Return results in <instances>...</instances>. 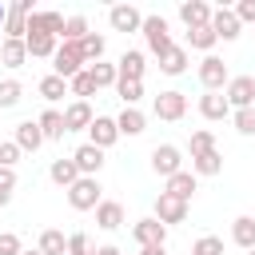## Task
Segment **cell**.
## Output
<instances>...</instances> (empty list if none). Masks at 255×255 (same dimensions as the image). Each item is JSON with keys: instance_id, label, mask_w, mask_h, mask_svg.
<instances>
[{"instance_id": "1", "label": "cell", "mask_w": 255, "mask_h": 255, "mask_svg": "<svg viewBox=\"0 0 255 255\" xmlns=\"http://www.w3.org/2000/svg\"><path fill=\"white\" fill-rule=\"evenodd\" d=\"M68 203L76 211H96L104 203V187H100V175H80L72 187H68Z\"/></svg>"}, {"instance_id": "2", "label": "cell", "mask_w": 255, "mask_h": 255, "mask_svg": "<svg viewBox=\"0 0 255 255\" xmlns=\"http://www.w3.org/2000/svg\"><path fill=\"white\" fill-rule=\"evenodd\" d=\"M52 68H56V76H60V80L80 76V72L88 68L84 48H80V44H60V48H56V56H52Z\"/></svg>"}, {"instance_id": "3", "label": "cell", "mask_w": 255, "mask_h": 255, "mask_svg": "<svg viewBox=\"0 0 255 255\" xmlns=\"http://www.w3.org/2000/svg\"><path fill=\"white\" fill-rule=\"evenodd\" d=\"M143 40H147V52L151 56H163V52H171V28H167V20L163 16H143Z\"/></svg>"}, {"instance_id": "4", "label": "cell", "mask_w": 255, "mask_h": 255, "mask_svg": "<svg viewBox=\"0 0 255 255\" xmlns=\"http://www.w3.org/2000/svg\"><path fill=\"white\" fill-rule=\"evenodd\" d=\"M151 171L163 175V179L179 175V171H183V151H179L175 143H155V147H151Z\"/></svg>"}, {"instance_id": "5", "label": "cell", "mask_w": 255, "mask_h": 255, "mask_svg": "<svg viewBox=\"0 0 255 255\" xmlns=\"http://www.w3.org/2000/svg\"><path fill=\"white\" fill-rule=\"evenodd\" d=\"M227 80H231V72H227V64L219 56H203L199 60V84H203V92H223Z\"/></svg>"}, {"instance_id": "6", "label": "cell", "mask_w": 255, "mask_h": 255, "mask_svg": "<svg viewBox=\"0 0 255 255\" xmlns=\"http://www.w3.org/2000/svg\"><path fill=\"white\" fill-rule=\"evenodd\" d=\"M223 96H227L231 112H239V108H255V76H231L227 88H223Z\"/></svg>"}, {"instance_id": "7", "label": "cell", "mask_w": 255, "mask_h": 255, "mask_svg": "<svg viewBox=\"0 0 255 255\" xmlns=\"http://www.w3.org/2000/svg\"><path fill=\"white\" fill-rule=\"evenodd\" d=\"M151 112H155L159 120L175 124V120H183V116H187V96H183V92H175V88H171V92H159V96H155V104H151Z\"/></svg>"}, {"instance_id": "8", "label": "cell", "mask_w": 255, "mask_h": 255, "mask_svg": "<svg viewBox=\"0 0 255 255\" xmlns=\"http://www.w3.org/2000/svg\"><path fill=\"white\" fill-rule=\"evenodd\" d=\"M108 24H112V32H139L143 28V12L131 8V4H112L108 8Z\"/></svg>"}, {"instance_id": "9", "label": "cell", "mask_w": 255, "mask_h": 255, "mask_svg": "<svg viewBox=\"0 0 255 255\" xmlns=\"http://www.w3.org/2000/svg\"><path fill=\"white\" fill-rule=\"evenodd\" d=\"M155 219H159L163 227L183 223V219H187V203L175 199V195H167V191H159V195H155Z\"/></svg>"}, {"instance_id": "10", "label": "cell", "mask_w": 255, "mask_h": 255, "mask_svg": "<svg viewBox=\"0 0 255 255\" xmlns=\"http://www.w3.org/2000/svg\"><path fill=\"white\" fill-rule=\"evenodd\" d=\"M116 139H120L116 120H112V116H96V120H92V128H88V143H96L100 151H108Z\"/></svg>"}, {"instance_id": "11", "label": "cell", "mask_w": 255, "mask_h": 255, "mask_svg": "<svg viewBox=\"0 0 255 255\" xmlns=\"http://www.w3.org/2000/svg\"><path fill=\"white\" fill-rule=\"evenodd\" d=\"M131 235H135V243L139 247H163L167 243V227L151 215V219H139L135 227H131Z\"/></svg>"}, {"instance_id": "12", "label": "cell", "mask_w": 255, "mask_h": 255, "mask_svg": "<svg viewBox=\"0 0 255 255\" xmlns=\"http://www.w3.org/2000/svg\"><path fill=\"white\" fill-rule=\"evenodd\" d=\"M92 120H96V116H92V104H88V100H72V104L64 108V128H68V131H88Z\"/></svg>"}, {"instance_id": "13", "label": "cell", "mask_w": 255, "mask_h": 255, "mask_svg": "<svg viewBox=\"0 0 255 255\" xmlns=\"http://www.w3.org/2000/svg\"><path fill=\"white\" fill-rule=\"evenodd\" d=\"M239 16H235V8H215L211 12V32L219 36V40H235L239 36Z\"/></svg>"}, {"instance_id": "14", "label": "cell", "mask_w": 255, "mask_h": 255, "mask_svg": "<svg viewBox=\"0 0 255 255\" xmlns=\"http://www.w3.org/2000/svg\"><path fill=\"white\" fill-rule=\"evenodd\" d=\"M116 68H120V80H143V72H147V56H143L139 48H128V52L116 60Z\"/></svg>"}, {"instance_id": "15", "label": "cell", "mask_w": 255, "mask_h": 255, "mask_svg": "<svg viewBox=\"0 0 255 255\" xmlns=\"http://www.w3.org/2000/svg\"><path fill=\"white\" fill-rule=\"evenodd\" d=\"M72 159H76L80 175H100V167H104V151H100L96 143H80V147L72 151Z\"/></svg>"}, {"instance_id": "16", "label": "cell", "mask_w": 255, "mask_h": 255, "mask_svg": "<svg viewBox=\"0 0 255 255\" xmlns=\"http://www.w3.org/2000/svg\"><path fill=\"white\" fill-rule=\"evenodd\" d=\"M179 20L187 24V32H191V28H207V24H211V8H207L203 0H183V4H179Z\"/></svg>"}, {"instance_id": "17", "label": "cell", "mask_w": 255, "mask_h": 255, "mask_svg": "<svg viewBox=\"0 0 255 255\" xmlns=\"http://www.w3.org/2000/svg\"><path fill=\"white\" fill-rule=\"evenodd\" d=\"M199 116H203V120H227V116H231L227 96H223V92H203V96H199Z\"/></svg>"}, {"instance_id": "18", "label": "cell", "mask_w": 255, "mask_h": 255, "mask_svg": "<svg viewBox=\"0 0 255 255\" xmlns=\"http://www.w3.org/2000/svg\"><path fill=\"white\" fill-rule=\"evenodd\" d=\"M167 195H175V199H183V203H191V195L199 191V175L195 171H179V175H171L167 179V187H163Z\"/></svg>"}, {"instance_id": "19", "label": "cell", "mask_w": 255, "mask_h": 255, "mask_svg": "<svg viewBox=\"0 0 255 255\" xmlns=\"http://www.w3.org/2000/svg\"><path fill=\"white\" fill-rule=\"evenodd\" d=\"M40 143H44L40 124H36V120H20V124H16V147H20V151H40Z\"/></svg>"}, {"instance_id": "20", "label": "cell", "mask_w": 255, "mask_h": 255, "mask_svg": "<svg viewBox=\"0 0 255 255\" xmlns=\"http://www.w3.org/2000/svg\"><path fill=\"white\" fill-rule=\"evenodd\" d=\"M48 179H52L56 187H64V191H68V187L80 179V167H76V159H64V155H60V159H52V167H48Z\"/></svg>"}, {"instance_id": "21", "label": "cell", "mask_w": 255, "mask_h": 255, "mask_svg": "<svg viewBox=\"0 0 255 255\" xmlns=\"http://www.w3.org/2000/svg\"><path fill=\"white\" fill-rule=\"evenodd\" d=\"M231 239H235V247L251 251L255 247V215H235L231 219Z\"/></svg>"}, {"instance_id": "22", "label": "cell", "mask_w": 255, "mask_h": 255, "mask_svg": "<svg viewBox=\"0 0 255 255\" xmlns=\"http://www.w3.org/2000/svg\"><path fill=\"white\" fill-rule=\"evenodd\" d=\"M24 44H28V56H32V60H48V56H56V48H60L56 36H48V32H32Z\"/></svg>"}, {"instance_id": "23", "label": "cell", "mask_w": 255, "mask_h": 255, "mask_svg": "<svg viewBox=\"0 0 255 255\" xmlns=\"http://www.w3.org/2000/svg\"><path fill=\"white\" fill-rule=\"evenodd\" d=\"M0 64L4 68H24L28 64V44L24 40H4L0 44Z\"/></svg>"}, {"instance_id": "24", "label": "cell", "mask_w": 255, "mask_h": 255, "mask_svg": "<svg viewBox=\"0 0 255 255\" xmlns=\"http://www.w3.org/2000/svg\"><path fill=\"white\" fill-rule=\"evenodd\" d=\"M159 72H163V76H183V72H187V48L171 44V52L159 56Z\"/></svg>"}, {"instance_id": "25", "label": "cell", "mask_w": 255, "mask_h": 255, "mask_svg": "<svg viewBox=\"0 0 255 255\" xmlns=\"http://www.w3.org/2000/svg\"><path fill=\"white\" fill-rule=\"evenodd\" d=\"M116 128H120V135H139V131L147 128V116H143L139 108H124V112L116 116Z\"/></svg>"}, {"instance_id": "26", "label": "cell", "mask_w": 255, "mask_h": 255, "mask_svg": "<svg viewBox=\"0 0 255 255\" xmlns=\"http://www.w3.org/2000/svg\"><path fill=\"white\" fill-rule=\"evenodd\" d=\"M124 223V207L116 203V199H104L100 207H96V227H104V231H116Z\"/></svg>"}, {"instance_id": "27", "label": "cell", "mask_w": 255, "mask_h": 255, "mask_svg": "<svg viewBox=\"0 0 255 255\" xmlns=\"http://www.w3.org/2000/svg\"><path fill=\"white\" fill-rule=\"evenodd\" d=\"M40 131H44V139H64V112H56V108H48V112H40Z\"/></svg>"}, {"instance_id": "28", "label": "cell", "mask_w": 255, "mask_h": 255, "mask_svg": "<svg viewBox=\"0 0 255 255\" xmlns=\"http://www.w3.org/2000/svg\"><path fill=\"white\" fill-rule=\"evenodd\" d=\"M44 255H68V235L64 231H56V227H48V231H40V243H36Z\"/></svg>"}, {"instance_id": "29", "label": "cell", "mask_w": 255, "mask_h": 255, "mask_svg": "<svg viewBox=\"0 0 255 255\" xmlns=\"http://www.w3.org/2000/svg\"><path fill=\"white\" fill-rule=\"evenodd\" d=\"M36 92H40L48 104H56V100H64V96H68V80H60V76L52 72V76H44V80L36 84Z\"/></svg>"}, {"instance_id": "30", "label": "cell", "mask_w": 255, "mask_h": 255, "mask_svg": "<svg viewBox=\"0 0 255 255\" xmlns=\"http://www.w3.org/2000/svg\"><path fill=\"white\" fill-rule=\"evenodd\" d=\"M28 36V16L8 8V20H4V40H24Z\"/></svg>"}, {"instance_id": "31", "label": "cell", "mask_w": 255, "mask_h": 255, "mask_svg": "<svg viewBox=\"0 0 255 255\" xmlns=\"http://www.w3.org/2000/svg\"><path fill=\"white\" fill-rule=\"evenodd\" d=\"M187 44H191L195 52H207V56H211V48L219 44V36H215L211 24H207V28H191V32H187Z\"/></svg>"}, {"instance_id": "32", "label": "cell", "mask_w": 255, "mask_h": 255, "mask_svg": "<svg viewBox=\"0 0 255 255\" xmlns=\"http://www.w3.org/2000/svg\"><path fill=\"white\" fill-rule=\"evenodd\" d=\"M80 48H84V60H88V64H100V60H104V48H108V40H104L100 32H88V36L80 40Z\"/></svg>"}, {"instance_id": "33", "label": "cell", "mask_w": 255, "mask_h": 255, "mask_svg": "<svg viewBox=\"0 0 255 255\" xmlns=\"http://www.w3.org/2000/svg\"><path fill=\"white\" fill-rule=\"evenodd\" d=\"M88 72H92V80H96V88H112V84H120V68L116 64H88Z\"/></svg>"}, {"instance_id": "34", "label": "cell", "mask_w": 255, "mask_h": 255, "mask_svg": "<svg viewBox=\"0 0 255 255\" xmlns=\"http://www.w3.org/2000/svg\"><path fill=\"white\" fill-rule=\"evenodd\" d=\"M68 92H72L76 100H88V96H96L100 88H96V80H92V72L84 68L80 76H72V80H68Z\"/></svg>"}, {"instance_id": "35", "label": "cell", "mask_w": 255, "mask_h": 255, "mask_svg": "<svg viewBox=\"0 0 255 255\" xmlns=\"http://www.w3.org/2000/svg\"><path fill=\"white\" fill-rule=\"evenodd\" d=\"M191 171H195V175H219V171H223V155H219V147L207 151V155H199V159H191Z\"/></svg>"}, {"instance_id": "36", "label": "cell", "mask_w": 255, "mask_h": 255, "mask_svg": "<svg viewBox=\"0 0 255 255\" xmlns=\"http://www.w3.org/2000/svg\"><path fill=\"white\" fill-rule=\"evenodd\" d=\"M116 92H120L124 108H135V104L143 100V80H120V84H116Z\"/></svg>"}, {"instance_id": "37", "label": "cell", "mask_w": 255, "mask_h": 255, "mask_svg": "<svg viewBox=\"0 0 255 255\" xmlns=\"http://www.w3.org/2000/svg\"><path fill=\"white\" fill-rule=\"evenodd\" d=\"M88 36V20L84 16H68V24H64V40L60 44H80Z\"/></svg>"}, {"instance_id": "38", "label": "cell", "mask_w": 255, "mask_h": 255, "mask_svg": "<svg viewBox=\"0 0 255 255\" xmlns=\"http://www.w3.org/2000/svg\"><path fill=\"white\" fill-rule=\"evenodd\" d=\"M207 151H215V135H211L207 128L191 131V159H199V155H207Z\"/></svg>"}, {"instance_id": "39", "label": "cell", "mask_w": 255, "mask_h": 255, "mask_svg": "<svg viewBox=\"0 0 255 255\" xmlns=\"http://www.w3.org/2000/svg\"><path fill=\"white\" fill-rule=\"evenodd\" d=\"M191 255H223V239L219 235H199L191 243Z\"/></svg>"}, {"instance_id": "40", "label": "cell", "mask_w": 255, "mask_h": 255, "mask_svg": "<svg viewBox=\"0 0 255 255\" xmlns=\"http://www.w3.org/2000/svg\"><path fill=\"white\" fill-rule=\"evenodd\" d=\"M20 96H24L20 80H4V84H0V112H4V108H16V104H20Z\"/></svg>"}, {"instance_id": "41", "label": "cell", "mask_w": 255, "mask_h": 255, "mask_svg": "<svg viewBox=\"0 0 255 255\" xmlns=\"http://www.w3.org/2000/svg\"><path fill=\"white\" fill-rule=\"evenodd\" d=\"M231 124H235L239 135H255V108H239V112H231Z\"/></svg>"}, {"instance_id": "42", "label": "cell", "mask_w": 255, "mask_h": 255, "mask_svg": "<svg viewBox=\"0 0 255 255\" xmlns=\"http://www.w3.org/2000/svg\"><path fill=\"white\" fill-rule=\"evenodd\" d=\"M12 191H16V171L12 167H0V207L12 203Z\"/></svg>"}, {"instance_id": "43", "label": "cell", "mask_w": 255, "mask_h": 255, "mask_svg": "<svg viewBox=\"0 0 255 255\" xmlns=\"http://www.w3.org/2000/svg\"><path fill=\"white\" fill-rule=\"evenodd\" d=\"M96 247H92V239L84 235V231H72L68 235V255H92Z\"/></svg>"}, {"instance_id": "44", "label": "cell", "mask_w": 255, "mask_h": 255, "mask_svg": "<svg viewBox=\"0 0 255 255\" xmlns=\"http://www.w3.org/2000/svg\"><path fill=\"white\" fill-rule=\"evenodd\" d=\"M20 155H24V151L16 147V139H4V143H0V167H16Z\"/></svg>"}, {"instance_id": "45", "label": "cell", "mask_w": 255, "mask_h": 255, "mask_svg": "<svg viewBox=\"0 0 255 255\" xmlns=\"http://www.w3.org/2000/svg\"><path fill=\"white\" fill-rule=\"evenodd\" d=\"M20 235L16 231H0V255H20Z\"/></svg>"}, {"instance_id": "46", "label": "cell", "mask_w": 255, "mask_h": 255, "mask_svg": "<svg viewBox=\"0 0 255 255\" xmlns=\"http://www.w3.org/2000/svg\"><path fill=\"white\" fill-rule=\"evenodd\" d=\"M235 16H239V24H255V0H239Z\"/></svg>"}, {"instance_id": "47", "label": "cell", "mask_w": 255, "mask_h": 255, "mask_svg": "<svg viewBox=\"0 0 255 255\" xmlns=\"http://www.w3.org/2000/svg\"><path fill=\"white\" fill-rule=\"evenodd\" d=\"M92 255H120V247H116V243H100Z\"/></svg>"}, {"instance_id": "48", "label": "cell", "mask_w": 255, "mask_h": 255, "mask_svg": "<svg viewBox=\"0 0 255 255\" xmlns=\"http://www.w3.org/2000/svg\"><path fill=\"white\" fill-rule=\"evenodd\" d=\"M139 255H163V247H139Z\"/></svg>"}, {"instance_id": "49", "label": "cell", "mask_w": 255, "mask_h": 255, "mask_svg": "<svg viewBox=\"0 0 255 255\" xmlns=\"http://www.w3.org/2000/svg\"><path fill=\"white\" fill-rule=\"evenodd\" d=\"M4 20H8V4H0V28H4Z\"/></svg>"}, {"instance_id": "50", "label": "cell", "mask_w": 255, "mask_h": 255, "mask_svg": "<svg viewBox=\"0 0 255 255\" xmlns=\"http://www.w3.org/2000/svg\"><path fill=\"white\" fill-rule=\"evenodd\" d=\"M20 255H44V251H40V247H32V251H20Z\"/></svg>"}, {"instance_id": "51", "label": "cell", "mask_w": 255, "mask_h": 255, "mask_svg": "<svg viewBox=\"0 0 255 255\" xmlns=\"http://www.w3.org/2000/svg\"><path fill=\"white\" fill-rule=\"evenodd\" d=\"M251 255H255V247H251Z\"/></svg>"}]
</instances>
